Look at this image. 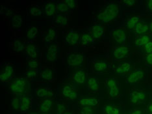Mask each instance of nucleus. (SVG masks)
<instances>
[{
  "label": "nucleus",
  "mask_w": 152,
  "mask_h": 114,
  "mask_svg": "<svg viewBox=\"0 0 152 114\" xmlns=\"http://www.w3.org/2000/svg\"><path fill=\"white\" fill-rule=\"evenodd\" d=\"M120 7L116 3L111 2L107 5L98 15V20L102 23H108L118 15Z\"/></svg>",
  "instance_id": "obj_1"
},
{
  "label": "nucleus",
  "mask_w": 152,
  "mask_h": 114,
  "mask_svg": "<svg viewBox=\"0 0 152 114\" xmlns=\"http://www.w3.org/2000/svg\"><path fill=\"white\" fill-rule=\"evenodd\" d=\"M30 85L28 80L24 77L15 78L9 85V89L13 94L22 96L26 95L29 90Z\"/></svg>",
  "instance_id": "obj_2"
},
{
  "label": "nucleus",
  "mask_w": 152,
  "mask_h": 114,
  "mask_svg": "<svg viewBox=\"0 0 152 114\" xmlns=\"http://www.w3.org/2000/svg\"><path fill=\"white\" fill-rule=\"evenodd\" d=\"M105 86L109 97L111 99H115L120 95V88L118 82L115 78H107L105 80Z\"/></svg>",
  "instance_id": "obj_3"
},
{
  "label": "nucleus",
  "mask_w": 152,
  "mask_h": 114,
  "mask_svg": "<svg viewBox=\"0 0 152 114\" xmlns=\"http://www.w3.org/2000/svg\"><path fill=\"white\" fill-rule=\"evenodd\" d=\"M146 76V72L142 68H137L134 70L127 76L126 82L127 84H134L143 80Z\"/></svg>",
  "instance_id": "obj_4"
},
{
  "label": "nucleus",
  "mask_w": 152,
  "mask_h": 114,
  "mask_svg": "<svg viewBox=\"0 0 152 114\" xmlns=\"http://www.w3.org/2000/svg\"><path fill=\"white\" fill-rule=\"evenodd\" d=\"M129 99L133 104H142L146 101L147 93L142 90H134L130 93Z\"/></svg>",
  "instance_id": "obj_5"
},
{
  "label": "nucleus",
  "mask_w": 152,
  "mask_h": 114,
  "mask_svg": "<svg viewBox=\"0 0 152 114\" xmlns=\"http://www.w3.org/2000/svg\"><path fill=\"white\" fill-rule=\"evenodd\" d=\"M15 74V67L11 64H6L0 72V81L2 83L8 82L12 78Z\"/></svg>",
  "instance_id": "obj_6"
},
{
  "label": "nucleus",
  "mask_w": 152,
  "mask_h": 114,
  "mask_svg": "<svg viewBox=\"0 0 152 114\" xmlns=\"http://www.w3.org/2000/svg\"><path fill=\"white\" fill-rule=\"evenodd\" d=\"M111 35L114 41L121 46H124L127 39V33L125 29L117 28L113 30Z\"/></svg>",
  "instance_id": "obj_7"
},
{
  "label": "nucleus",
  "mask_w": 152,
  "mask_h": 114,
  "mask_svg": "<svg viewBox=\"0 0 152 114\" xmlns=\"http://www.w3.org/2000/svg\"><path fill=\"white\" fill-rule=\"evenodd\" d=\"M61 94L63 97L70 101H74L77 97V91L70 85H65L61 89Z\"/></svg>",
  "instance_id": "obj_8"
},
{
  "label": "nucleus",
  "mask_w": 152,
  "mask_h": 114,
  "mask_svg": "<svg viewBox=\"0 0 152 114\" xmlns=\"http://www.w3.org/2000/svg\"><path fill=\"white\" fill-rule=\"evenodd\" d=\"M33 104V98L29 95H23L20 98V111L22 113L27 112L31 108Z\"/></svg>",
  "instance_id": "obj_9"
},
{
  "label": "nucleus",
  "mask_w": 152,
  "mask_h": 114,
  "mask_svg": "<svg viewBox=\"0 0 152 114\" xmlns=\"http://www.w3.org/2000/svg\"><path fill=\"white\" fill-rule=\"evenodd\" d=\"M129 52V48L127 46H116L113 51V55L114 58L117 61L122 60L123 59L126 57Z\"/></svg>",
  "instance_id": "obj_10"
},
{
  "label": "nucleus",
  "mask_w": 152,
  "mask_h": 114,
  "mask_svg": "<svg viewBox=\"0 0 152 114\" xmlns=\"http://www.w3.org/2000/svg\"><path fill=\"white\" fill-rule=\"evenodd\" d=\"M84 61V57L81 54H71L68 56L67 62L72 67H79L82 65Z\"/></svg>",
  "instance_id": "obj_11"
},
{
  "label": "nucleus",
  "mask_w": 152,
  "mask_h": 114,
  "mask_svg": "<svg viewBox=\"0 0 152 114\" xmlns=\"http://www.w3.org/2000/svg\"><path fill=\"white\" fill-rule=\"evenodd\" d=\"M36 95L40 99H51L54 96V92L48 87H40L36 89Z\"/></svg>",
  "instance_id": "obj_12"
},
{
  "label": "nucleus",
  "mask_w": 152,
  "mask_h": 114,
  "mask_svg": "<svg viewBox=\"0 0 152 114\" xmlns=\"http://www.w3.org/2000/svg\"><path fill=\"white\" fill-rule=\"evenodd\" d=\"M79 39H80V36L79 33L77 32L72 30L68 32L64 38L66 44L71 46L76 45L79 43Z\"/></svg>",
  "instance_id": "obj_13"
},
{
  "label": "nucleus",
  "mask_w": 152,
  "mask_h": 114,
  "mask_svg": "<svg viewBox=\"0 0 152 114\" xmlns=\"http://www.w3.org/2000/svg\"><path fill=\"white\" fill-rule=\"evenodd\" d=\"M58 46L56 44H52L48 48L46 51V60L48 62H53L57 57Z\"/></svg>",
  "instance_id": "obj_14"
},
{
  "label": "nucleus",
  "mask_w": 152,
  "mask_h": 114,
  "mask_svg": "<svg viewBox=\"0 0 152 114\" xmlns=\"http://www.w3.org/2000/svg\"><path fill=\"white\" fill-rule=\"evenodd\" d=\"M87 88L89 92L95 93L99 89V82L97 78L89 77L87 80Z\"/></svg>",
  "instance_id": "obj_15"
},
{
  "label": "nucleus",
  "mask_w": 152,
  "mask_h": 114,
  "mask_svg": "<svg viewBox=\"0 0 152 114\" xmlns=\"http://www.w3.org/2000/svg\"><path fill=\"white\" fill-rule=\"evenodd\" d=\"M98 100L94 96H91V97H85L82 98L79 100L78 104L82 107L85 106H92L96 107L98 104Z\"/></svg>",
  "instance_id": "obj_16"
},
{
  "label": "nucleus",
  "mask_w": 152,
  "mask_h": 114,
  "mask_svg": "<svg viewBox=\"0 0 152 114\" xmlns=\"http://www.w3.org/2000/svg\"><path fill=\"white\" fill-rule=\"evenodd\" d=\"M73 80L79 85L83 84L87 78V74L83 69H79L72 75Z\"/></svg>",
  "instance_id": "obj_17"
},
{
  "label": "nucleus",
  "mask_w": 152,
  "mask_h": 114,
  "mask_svg": "<svg viewBox=\"0 0 152 114\" xmlns=\"http://www.w3.org/2000/svg\"><path fill=\"white\" fill-rule=\"evenodd\" d=\"M53 106V101L51 99H43L39 104V111L42 113L49 112Z\"/></svg>",
  "instance_id": "obj_18"
},
{
  "label": "nucleus",
  "mask_w": 152,
  "mask_h": 114,
  "mask_svg": "<svg viewBox=\"0 0 152 114\" xmlns=\"http://www.w3.org/2000/svg\"><path fill=\"white\" fill-rule=\"evenodd\" d=\"M40 78L43 81L52 82L53 80V72L52 69L46 67L42 69L40 73Z\"/></svg>",
  "instance_id": "obj_19"
},
{
  "label": "nucleus",
  "mask_w": 152,
  "mask_h": 114,
  "mask_svg": "<svg viewBox=\"0 0 152 114\" xmlns=\"http://www.w3.org/2000/svg\"><path fill=\"white\" fill-rule=\"evenodd\" d=\"M104 33V27L101 24H95L91 28V35L94 39H99Z\"/></svg>",
  "instance_id": "obj_20"
},
{
  "label": "nucleus",
  "mask_w": 152,
  "mask_h": 114,
  "mask_svg": "<svg viewBox=\"0 0 152 114\" xmlns=\"http://www.w3.org/2000/svg\"><path fill=\"white\" fill-rule=\"evenodd\" d=\"M131 65L129 62H123L120 63L115 69L116 72L120 76H124L129 72L131 69Z\"/></svg>",
  "instance_id": "obj_21"
},
{
  "label": "nucleus",
  "mask_w": 152,
  "mask_h": 114,
  "mask_svg": "<svg viewBox=\"0 0 152 114\" xmlns=\"http://www.w3.org/2000/svg\"><path fill=\"white\" fill-rule=\"evenodd\" d=\"M134 33L138 35H146L147 32L149 31V25L146 22L140 21L137 24L135 28L134 29Z\"/></svg>",
  "instance_id": "obj_22"
},
{
  "label": "nucleus",
  "mask_w": 152,
  "mask_h": 114,
  "mask_svg": "<svg viewBox=\"0 0 152 114\" xmlns=\"http://www.w3.org/2000/svg\"><path fill=\"white\" fill-rule=\"evenodd\" d=\"M57 12L56 4L53 2H46L44 6V14L48 17H50L55 15Z\"/></svg>",
  "instance_id": "obj_23"
},
{
  "label": "nucleus",
  "mask_w": 152,
  "mask_h": 114,
  "mask_svg": "<svg viewBox=\"0 0 152 114\" xmlns=\"http://www.w3.org/2000/svg\"><path fill=\"white\" fill-rule=\"evenodd\" d=\"M150 38L148 35H139L136 37L135 39L134 40V45L137 47H140L146 45V44L150 42Z\"/></svg>",
  "instance_id": "obj_24"
},
{
  "label": "nucleus",
  "mask_w": 152,
  "mask_h": 114,
  "mask_svg": "<svg viewBox=\"0 0 152 114\" xmlns=\"http://www.w3.org/2000/svg\"><path fill=\"white\" fill-rule=\"evenodd\" d=\"M109 65L106 61H96L93 63L92 68L94 71L97 72H101L108 68Z\"/></svg>",
  "instance_id": "obj_25"
},
{
  "label": "nucleus",
  "mask_w": 152,
  "mask_h": 114,
  "mask_svg": "<svg viewBox=\"0 0 152 114\" xmlns=\"http://www.w3.org/2000/svg\"><path fill=\"white\" fill-rule=\"evenodd\" d=\"M140 21V17L138 16H133L130 17L129 18L127 19L126 23V27L127 29L131 30V29H134L135 28L136 26L137 25V24L139 23Z\"/></svg>",
  "instance_id": "obj_26"
},
{
  "label": "nucleus",
  "mask_w": 152,
  "mask_h": 114,
  "mask_svg": "<svg viewBox=\"0 0 152 114\" xmlns=\"http://www.w3.org/2000/svg\"><path fill=\"white\" fill-rule=\"evenodd\" d=\"M55 23L56 25L59 27H64L68 24L67 16L64 14L58 13L55 16Z\"/></svg>",
  "instance_id": "obj_27"
},
{
  "label": "nucleus",
  "mask_w": 152,
  "mask_h": 114,
  "mask_svg": "<svg viewBox=\"0 0 152 114\" xmlns=\"http://www.w3.org/2000/svg\"><path fill=\"white\" fill-rule=\"evenodd\" d=\"M57 37V31L54 28H50L45 37V42L47 44L53 43Z\"/></svg>",
  "instance_id": "obj_28"
},
{
  "label": "nucleus",
  "mask_w": 152,
  "mask_h": 114,
  "mask_svg": "<svg viewBox=\"0 0 152 114\" xmlns=\"http://www.w3.org/2000/svg\"><path fill=\"white\" fill-rule=\"evenodd\" d=\"M27 54L31 58V59H36L37 56V47L35 45L33 44H28L27 46L24 48Z\"/></svg>",
  "instance_id": "obj_29"
},
{
  "label": "nucleus",
  "mask_w": 152,
  "mask_h": 114,
  "mask_svg": "<svg viewBox=\"0 0 152 114\" xmlns=\"http://www.w3.org/2000/svg\"><path fill=\"white\" fill-rule=\"evenodd\" d=\"M94 40V39L92 37L91 35L88 33H83L81 36V44L82 46H87L89 45L90 43H93Z\"/></svg>",
  "instance_id": "obj_30"
},
{
  "label": "nucleus",
  "mask_w": 152,
  "mask_h": 114,
  "mask_svg": "<svg viewBox=\"0 0 152 114\" xmlns=\"http://www.w3.org/2000/svg\"><path fill=\"white\" fill-rule=\"evenodd\" d=\"M103 112H104V114H120V108L111 105L104 106Z\"/></svg>",
  "instance_id": "obj_31"
},
{
  "label": "nucleus",
  "mask_w": 152,
  "mask_h": 114,
  "mask_svg": "<svg viewBox=\"0 0 152 114\" xmlns=\"http://www.w3.org/2000/svg\"><path fill=\"white\" fill-rule=\"evenodd\" d=\"M22 24V18L19 15H13L11 17V26L13 28H19Z\"/></svg>",
  "instance_id": "obj_32"
},
{
  "label": "nucleus",
  "mask_w": 152,
  "mask_h": 114,
  "mask_svg": "<svg viewBox=\"0 0 152 114\" xmlns=\"http://www.w3.org/2000/svg\"><path fill=\"white\" fill-rule=\"evenodd\" d=\"M20 98H21V96L20 95H15L13 96L11 101V108L16 112L20 111Z\"/></svg>",
  "instance_id": "obj_33"
},
{
  "label": "nucleus",
  "mask_w": 152,
  "mask_h": 114,
  "mask_svg": "<svg viewBox=\"0 0 152 114\" xmlns=\"http://www.w3.org/2000/svg\"><path fill=\"white\" fill-rule=\"evenodd\" d=\"M57 11H58L60 13H66L69 11V8L67 6L66 3H65V1H57L56 3Z\"/></svg>",
  "instance_id": "obj_34"
},
{
  "label": "nucleus",
  "mask_w": 152,
  "mask_h": 114,
  "mask_svg": "<svg viewBox=\"0 0 152 114\" xmlns=\"http://www.w3.org/2000/svg\"><path fill=\"white\" fill-rule=\"evenodd\" d=\"M68 110L67 106L64 103L61 102L57 103L56 108H55V113L56 114H64Z\"/></svg>",
  "instance_id": "obj_35"
},
{
  "label": "nucleus",
  "mask_w": 152,
  "mask_h": 114,
  "mask_svg": "<svg viewBox=\"0 0 152 114\" xmlns=\"http://www.w3.org/2000/svg\"><path fill=\"white\" fill-rule=\"evenodd\" d=\"M37 33H38V28H37V27H35V26L31 27L29 29L28 32H27V36H26L27 39L32 40V39H35V38L37 37Z\"/></svg>",
  "instance_id": "obj_36"
},
{
  "label": "nucleus",
  "mask_w": 152,
  "mask_h": 114,
  "mask_svg": "<svg viewBox=\"0 0 152 114\" xmlns=\"http://www.w3.org/2000/svg\"><path fill=\"white\" fill-rule=\"evenodd\" d=\"M12 46H13L14 51H16V52H20V51H22L24 48H24L23 44L20 42V41L18 40H14L12 43Z\"/></svg>",
  "instance_id": "obj_37"
},
{
  "label": "nucleus",
  "mask_w": 152,
  "mask_h": 114,
  "mask_svg": "<svg viewBox=\"0 0 152 114\" xmlns=\"http://www.w3.org/2000/svg\"><path fill=\"white\" fill-rule=\"evenodd\" d=\"M37 69H28L25 72V75L26 76L27 78L29 79H31V80H34L35 79L37 76Z\"/></svg>",
  "instance_id": "obj_38"
},
{
  "label": "nucleus",
  "mask_w": 152,
  "mask_h": 114,
  "mask_svg": "<svg viewBox=\"0 0 152 114\" xmlns=\"http://www.w3.org/2000/svg\"><path fill=\"white\" fill-rule=\"evenodd\" d=\"M95 112H96L95 107H92V106L82 107V108L80 110L81 114H94L95 113Z\"/></svg>",
  "instance_id": "obj_39"
},
{
  "label": "nucleus",
  "mask_w": 152,
  "mask_h": 114,
  "mask_svg": "<svg viewBox=\"0 0 152 114\" xmlns=\"http://www.w3.org/2000/svg\"><path fill=\"white\" fill-rule=\"evenodd\" d=\"M29 13L33 16H40L42 14V9L38 6H33L29 9Z\"/></svg>",
  "instance_id": "obj_40"
},
{
  "label": "nucleus",
  "mask_w": 152,
  "mask_h": 114,
  "mask_svg": "<svg viewBox=\"0 0 152 114\" xmlns=\"http://www.w3.org/2000/svg\"><path fill=\"white\" fill-rule=\"evenodd\" d=\"M28 66L31 69H37L39 67V62L37 59H31L28 61Z\"/></svg>",
  "instance_id": "obj_41"
},
{
  "label": "nucleus",
  "mask_w": 152,
  "mask_h": 114,
  "mask_svg": "<svg viewBox=\"0 0 152 114\" xmlns=\"http://www.w3.org/2000/svg\"><path fill=\"white\" fill-rule=\"evenodd\" d=\"M69 9H74L77 5V1L75 0H64Z\"/></svg>",
  "instance_id": "obj_42"
},
{
  "label": "nucleus",
  "mask_w": 152,
  "mask_h": 114,
  "mask_svg": "<svg viewBox=\"0 0 152 114\" xmlns=\"http://www.w3.org/2000/svg\"><path fill=\"white\" fill-rule=\"evenodd\" d=\"M122 3L123 5L127 7H132L135 5L137 1L134 0H125V1H123Z\"/></svg>",
  "instance_id": "obj_43"
},
{
  "label": "nucleus",
  "mask_w": 152,
  "mask_h": 114,
  "mask_svg": "<svg viewBox=\"0 0 152 114\" xmlns=\"http://www.w3.org/2000/svg\"><path fill=\"white\" fill-rule=\"evenodd\" d=\"M144 48L146 54L152 53V41H150V42H148L146 45H144Z\"/></svg>",
  "instance_id": "obj_44"
},
{
  "label": "nucleus",
  "mask_w": 152,
  "mask_h": 114,
  "mask_svg": "<svg viewBox=\"0 0 152 114\" xmlns=\"http://www.w3.org/2000/svg\"><path fill=\"white\" fill-rule=\"evenodd\" d=\"M145 60H146V62L148 65L152 66V53L147 54L146 57H145Z\"/></svg>",
  "instance_id": "obj_45"
},
{
  "label": "nucleus",
  "mask_w": 152,
  "mask_h": 114,
  "mask_svg": "<svg viewBox=\"0 0 152 114\" xmlns=\"http://www.w3.org/2000/svg\"><path fill=\"white\" fill-rule=\"evenodd\" d=\"M147 112L149 114H152V100L149 102V104H148Z\"/></svg>",
  "instance_id": "obj_46"
},
{
  "label": "nucleus",
  "mask_w": 152,
  "mask_h": 114,
  "mask_svg": "<svg viewBox=\"0 0 152 114\" xmlns=\"http://www.w3.org/2000/svg\"><path fill=\"white\" fill-rule=\"evenodd\" d=\"M130 114H143V112L142 110L138 108L133 110V111L130 113Z\"/></svg>",
  "instance_id": "obj_47"
},
{
  "label": "nucleus",
  "mask_w": 152,
  "mask_h": 114,
  "mask_svg": "<svg viewBox=\"0 0 152 114\" xmlns=\"http://www.w3.org/2000/svg\"><path fill=\"white\" fill-rule=\"evenodd\" d=\"M147 7L148 9L152 13V0H148V1H147Z\"/></svg>",
  "instance_id": "obj_48"
},
{
  "label": "nucleus",
  "mask_w": 152,
  "mask_h": 114,
  "mask_svg": "<svg viewBox=\"0 0 152 114\" xmlns=\"http://www.w3.org/2000/svg\"><path fill=\"white\" fill-rule=\"evenodd\" d=\"M149 31H150V32L152 33V20H151L149 25Z\"/></svg>",
  "instance_id": "obj_49"
},
{
  "label": "nucleus",
  "mask_w": 152,
  "mask_h": 114,
  "mask_svg": "<svg viewBox=\"0 0 152 114\" xmlns=\"http://www.w3.org/2000/svg\"><path fill=\"white\" fill-rule=\"evenodd\" d=\"M64 114H75L73 112V110H68V111L66 112Z\"/></svg>",
  "instance_id": "obj_50"
},
{
  "label": "nucleus",
  "mask_w": 152,
  "mask_h": 114,
  "mask_svg": "<svg viewBox=\"0 0 152 114\" xmlns=\"http://www.w3.org/2000/svg\"><path fill=\"white\" fill-rule=\"evenodd\" d=\"M28 114H39L37 112H30Z\"/></svg>",
  "instance_id": "obj_51"
},
{
  "label": "nucleus",
  "mask_w": 152,
  "mask_h": 114,
  "mask_svg": "<svg viewBox=\"0 0 152 114\" xmlns=\"http://www.w3.org/2000/svg\"><path fill=\"white\" fill-rule=\"evenodd\" d=\"M42 114H50V113H42Z\"/></svg>",
  "instance_id": "obj_52"
},
{
  "label": "nucleus",
  "mask_w": 152,
  "mask_h": 114,
  "mask_svg": "<svg viewBox=\"0 0 152 114\" xmlns=\"http://www.w3.org/2000/svg\"><path fill=\"white\" fill-rule=\"evenodd\" d=\"M94 114H96V113H94Z\"/></svg>",
  "instance_id": "obj_53"
}]
</instances>
